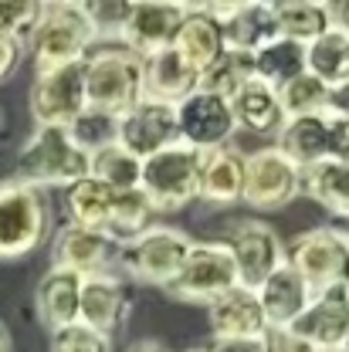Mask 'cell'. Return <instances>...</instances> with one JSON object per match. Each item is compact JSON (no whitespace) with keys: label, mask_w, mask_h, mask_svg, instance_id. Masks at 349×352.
Segmentation results:
<instances>
[{"label":"cell","mask_w":349,"mask_h":352,"mask_svg":"<svg viewBox=\"0 0 349 352\" xmlns=\"http://www.w3.org/2000/svg\"><path fill=\"white\" fill-rule=\"evenodd\" d=\"M21 51H24V47H17L14 41L0 38V82L14 75V68L21 65Z\"/></svg>","instance_id":"obj_44"},{"label":"cell","mask_w":349,"mask_h":352,"mask_svg":"<svg viewBox=\"0 0 349 352\" xmlns=\"http://www.w3.org/2000/svg\"><path fill=\"white\" fill-rule=\"evenodd\" d=\"M264 352H315L306 339H299L292 329H268L264 332Z\"/></svg>","instance_id":"obj_41"},{"label":"cell","mask_w":349,"mask_h":352,"mask_svg":"<svg viewBox=\"0 0 349 352\" xmlns=\"http://www.w3.org/2000/svg\"><path fill=\"white\" fill-rule=\"evenodd\" d=\"M142 102V58L123 44H98L85 58V105L119 119Z\"/></svg>","instance_id":"obj_2"},{"label":"cell","mask_w":349,"mask_h":352,"mask_svg":"<svg viewBox=\"0 0 349 352\" xmlns=\"http://www.w3.org/2000/svg\"><path fill=\"white\" fill-rule=\"evenodd\" d=\"M231 288H237V267L231 251L220 241H200V244L193 241L176 278L163 292L187 305H211Z\"/></svg>","instance_id":"obj_5"},{"label":"cell","mask_w":349,"mask_h":352,"mask_svg":"<svg viewBox=\"0 0 349 352\" xmlns=\"http://www.w3.org/2000/svg\"><path fill=\"white\" fill-rule=\"evenodd\" d=\"M85 10V21L95 34V44H119V31L126 24V14H129V3H119V0H98V3H82Z\"/></svg>","instance_id":"obj_37"},{"label":"cell","mask_w":349,"mask_h":352,"mask_svg":"<svg viewBox=\"0 0 349 352\" xmlns=\"http://www.w3.org/2000/svg\"><path fill=\"white\" fill-rule=\"evenodd\" d=\"M211 352H264V336L255 339H218Z\"/></svg>","instance_id":"obj_43"},{"label":"cell","mask_w":349,"mask_h":352,"mask_svg":"<svg viewBox=\"0 0 349 352\" xmlns=\"http://www.w3.org/2000/svg\"><path fill=\"white\" fill-rule=\"evenodd\" d=\"M139 173H142V160H136L132 153H126L119 142H109V146H102V149H95L88 156V176L102 179L116 193L136 190L139 186Z\"/></svg>","instance_id":"obj_34"},{"label":"cell","mask_w":349,"mask_h":352,"mask_svg":"<svg viewBox=\"0 0 349 352\" xmlns=\"http://www.w3.org/2000/svg\"><path fill=\"white\" fill-rule=\"evenodd\" d=\"M299 193H302V170L285 153H278L275 146L248 153L241 204H248L251 210H282Z\"/></svg>","instance_id":"obj_9"},{"label":"cell","mask_w":349,"mask_h":352,"mask_svg":"<svg viewBox=\"0 0 349 352\" xmlns=\"http://www.w3.org/2000/svg\"><path fill=\"white\" fill-rule=\"evenodd\" d=\"M244 160L248 153L234 149L231 142L200 153V179H197V200L231 207L241 204L244 193Z\"/></svg>","instance_id":"obj_19"},{"label":"cell","mask_w":349,"mask_h":352,"mask_svg":"<svg viewBox=\"0 0 349 352\" xmlns=\"http://www.w3.org/2000/svg\"><path fill=\"white\" fill-rule=\"evenodd\" d=\"M306 72L326 88L349 82V34L339 24L306 44Z\"/></svg>","instance_id":"obj_30"},{"label":"cell","mask_w":349,"mask_h":352,"mask_svg":"<svg viewBox=\"0 0 349 352\" xmlns=\"http://www.w3.org/2000/svg\"><path fill=\"white\" fill-rule=\"evenodd\" d=\"M65 223H75V227H88V230H102L105 234V223L112 214V204H116V190L105 186L102 179L95 176H82L75 179L72 186H65Z\"/></svg>","instance_id":"obj_27"},{"label":"cell","mask_w":349,"mask_h":352,"mask_svg":"<svg viewBox=\"0 0 349 352\" xmlns=\"http://www.w3.org/2000/svg\"><path fill=\"white\" fill-rule=\"evenodd\" d=\"M237 267V285L241 288H258L264 278L285 261V244L278 237V230L271 223H264L258 217L237 220L227 227V237L220 241Z\"/></svg>","instance_id":"obj_10"},{"label":"cell","mask_w":349,"mask_h":352,"mask_svg":"<svg viewBox=\"0 0 349 352\" xmlns=\"http://www.w3.org/2000/svg\"><path fill=\"white\" fill-rule=\"evenodd\" d=\"M170 47L197 72H204L218 58L224 51V31H220V21L211 10V3H187V14L176 28Z\"/></svg>","instance_id":"obj_21"},{"label":"cell","mask_w":349,"mask_h":352,"mask_svg":"<svg viewBox=\"0 0 349 352\" xmlns=\"http://www.w3.org/2000/svg\"><path fill=\"white\" fill-rule=\"evenodd\" d=\"M339 28L349 34V3H343V17H339Z\"/></svg>","instance_id":"obj_47"},{"label":"cell","mask_w":349,"mask_h":352,"mask_svg":"<svg viewBox=\"0 0 349 352\" xmlns=\"http://www.w3.org/2000/svg\"><path fill=\"white\" fill-rule=\"evenodd\" d=\"M116 244L102 230H88L75 223H61L54 241H51V267L68 271L75 278H92L109 271Z\"/></svg>","instance_id":"obj_16"},{"label":"cell","mask_w":349,"mask_h":352,"mask_svg":"<svg viewBox=\"0 0 349 352\" xmlns=\"http://www.w3.org/2000/svg\"><path fill=\"white\" fill-rule=\"evenodd\" d=\"M211 10L218 14L224 47H231V51L255 54L258 47L278 38L271 3H211Z\"/></svg>","instance_id":"obj_18"},{"label":"cell","mask_w":349,"mask_h":352,"mask_svg":"<svg viewBox=\"0 0 349 352\" xmlns=\"http://www.w3.org/2000/svg\"><path fill=\"white\" fill-rule=\"evenodd\" d=\"M302 193L312 197L319 207H326L332 217H349V163L339 160H319L302 170Z\"/></svg>","instance_id":"obj_28"},{"label":"cell","mask_w":349,"mask_h":352,"mask_svg":"<svg viewBox=\"0 0 349 352\" xmlns=\"http://www.w3.org/2000/svg\"><path fill=\"white\" fill-rule=\"evenodd\" d=\"M343 352H349V339H346V346H343Z\"/></svg>","instance_id":"obj_49"},{"label":"cell","mask_w":349,"mask_h":352,"mask_svg":"<svg viewBox=\"0 0 349 352\" xmlns=\"http://www.w3.org/2000/svg\"><path fill=\"white\" fill-rule=\"evenodd\" d=\"M234 116L227 98L207 95V91H193L190 98H183L176 105V139L197 153L227 146L234 135Z\"/></svg>","instance_id":"obj_15"},{"label":"cell","mask_w":349,"mask_h":352,"mask_svg":"<svg viewBox=\"0 0 349 352\" xmlns=\"http://www.w3.org/2000/svg\"><path fill=\"white\" fill-rule=\"evenodd\" d=\"M285 261L292 264L306 285L315 292L329 288V285H349V237L343 227L322 223V227H308L302 230L288 248H285Z\"/></svg>","instance_id":"obj_8"},{"label":"cell","mask_w":349,"mask_h":352,"mask_svg":"<svg viewBox=\"0 0 349 352\" xmlns=\"http://www.w3.org/2000/svg\"><path fill=\"white\" fill-rule=\"evenodd\" d=\"M193 352H211V349H193Z\"/></svg>","instance_id":"obj_50"},{"label":"cell","mask_w":349,"mask_h":352,"mask_svg":"<svg viewBox=\"0 0 349 352\" xmlns=\"http://www.w3.org/2000/svg\"><path fill=\"white\" fill-rule=\"evenodd\" d=\"M271 10H275L278 38H288L302 47L339 24L336 7L322 3V0H278V3H271Z\"/></svg>","instance_id":"obj_25"},{"label":"cell","mask_w":349,"mask_h":352,"mask_svg":"<svg viewBox=\"0 0 349 352\" xmlns=\"http://www.w3.org/2000/svg\"><path fill=\"white\" fill-rule=\"evenodd\" d=\"M193 237L187 230H176L167 223H153L142 234H136L132 241L119 244V267L139 285H156L167 288L176 278L180 264L187 258Z\"/></svg>","instance_id":"obj_4"},{"label":"cell","mask_w":349,"mask_h":352,"mask_svg":"<svg viewBox=\"0 0 349 352\" xmlns=\"http://www.w3.org/2000/svg\"><path fill=\"white\" fill-rule=\"evenodd\" d=\"M343 230H346V237H349V217H346V220H343Z\"/></svg>","instance_id":"obj_48"},{"label":"cell","mask_w":349,"mask_h":352,"mask_svg":"<svg viewBox=\"0 0 349 352\" xmlns=\"http://www.w3.org/2000/svg\"><path fill=\"white\" fill-rule=\"evenodd\" d=\"M326 116H339V119H349V82L329 88V98H326Z\"/></svg>","instance_id":"obj_42"},{"label":"cell","mask_w":349,"mask_h":352,"mask_svg":"<svg viewBox=\"0 0 349 352\" xmlns=\"http://www.w3.org/2000/svg\"><path fill=\"white\" fill-rule=\"evenodd\" d=\"M207 325H211L214 342L218 339H255V336L268 332L258 295L251 288H241V285L207 305Z\"/></svg>","instance_id":"obj_20"},{"label":"cell","mask_w":349,"mask_h":352,"mask_svg":"<svg viewBox=\"0 0 349 352\" xmlns=\"http://www.w3.org/2000/svg\"><path fill=\"white\" fill-rule=\"evenodd\" d=\"M47 234V200L41 190L3 179L0 183V261L28 258Z\"/></svg>","instance_id":"obj_6"},{"label":"cell","mask_w":349,"mask_h":352,"mask_svg":"<svg viewBox=\"0 0 349 352\" xmlns=\"http://www.w3.org/2000/svg\"><path fill=\"white\" fill-rule=\"evenodd\" d=\"M47 346H51L47 352H112V336H102L82 322H72L54 329Z\"/></svg>","instance_id":"obj_39"},{"label":"cell","mask_w":349,"mask_h":352,"mask_svg":"<svg viewBox=\"0 0 349 352\" xmlns=\"http://www.w3.org/2000/svg\"><path fill=\"white\" fill-rule=\"evenodd\" d=\"M126 315V288L119 281V274L112 271H102V274H92L82 278V292H78V322L102 332V336H112L116 325L123 322Z\"/></svg>","instance_id":"obj_23"},{"label":"cell","mask_w":349,"mask_h":352,"mask_svg":"<svg viewBox=\"0 0 349 352\" xmlns=\"http://www.w3.org/2000/svg\"><path fill=\"white\" fill-rule=\"evenodd\" d=\"M78 292H82V278L58 271V267H47V274L38 281L34 308H38V318L51 332L78 322Z\"/></svg>","instance_id":"obj_26"},{"label":"cell","mask_w":349,"mask_h":352,"mask_svg":"<svg viewBox=\"0 0 349 352\" xmlns=\"http://www.w3.org/2000/svg\"><path fill=\"white\" fill-rule=\"evenodd\" d=\"M41 14V0H0V38L14 41L17 47H28Z\"/></svg>","instance_id":"obj_36"},{"label":"cell","mask_w":349,"mask_h":352,"mask_svg":"<svg viewBox=\"0 0 349 352\" xmlns=\"http://www.w3.org/2000/svg\"><path fill=\"white\" fill-rule=\"evenodd\" d=\"M28 51H31L38 72L85 61L95 51V34L88 28L82 3H68V0L44 3V14L28 41Z\"/></svg>","instance_id":"obj_3"},{"label":"cell","mask_w":349,"mask_h":352,"mask_svg":"<svg viewBox=\"0 0 349 352\" xmlns=\"http://www.w3.org/2000/svg\"><path fill=\"white\" fill-rule=\"evenodd\" d=\"M132 352H170V349H167L163 342H139Z\"/></svg>","instance_id":"obj_46"},{"label":"cell","mask_w":349,"mask_h":352,"mask_svg":"<svg viewBox=\"0 0 349 352\" xmlns=\"http://www.w3.org/2000/svg\"><path fill=\"white\" fill-rule=\"evenodd\" d=\"M197 179H200V153L173 142L160 149L156 156L142 160L139 190L153 204V210H183L197 200Z\"/></svg>","instance_id":"obj_7"},{"label":"cell","mask_w":349,"mask_h":352,"mask_svg":"<svg viewBox=\"0 0 349 352\" xmlns=\"http://www.w3.org/2000/svg\"><path fill=\"white\" fill-rule=\"evenodd\" d=\"M255 295H258V305L264 311L268 329H288L306 311L308 302H312V288H308L306 278L288 261L278 264L255 288Z\"/></svg>","instance_id":"obj_17"},{"label":"cell","mask_w":349,"mask_h":352,"mask_svg":"<svg viewBox=\"0 0 349 352\" xmlns=\"http://www.w3.org/2000/svg\"><path fill=\"white\" fill-rule=\"evenodd\" d=\"M248 78H255V61H251V54H248V51H231V47H224L218 58L200 72L197 91H207V95H218V98H231Z\"/></svg>","instance_id":"obj_32"},{"label":"cell","mask_w":349,"mask_h":352,"mask_svg":"<svg viewBox=\"0 0 349 352\" xmlns=\"http://www.w3.org/2000/svg\"><path fill=\"white\" fill-rule=\"evenodd\" d=\"M227 105H231V116H234L237 129L258 132V135H278V129L285 126L278 88L264 85L262 78H248L227 98Z\"/></svg>","instance_id":"obj_24"},{"label":"cell","mask_w":349,"mask_h":352,"mask_svg":"<svg viewBox=\"0 0 349 352\" xmlns=\"http://www.w3.org/2000/svg\"><path fill=\"white\" fill-rule=\"evenodd\" d=\"M153 204L146 200V193L136 186V190H123L116 193V204H112V214L105 223V237L112 244H126L136 234H142L146 227H153Z\"/></svg>","instance_id":"obj_33"},{"label":"cell","mask_w":349,"mask_h":352,"mask_svg":"<svg viewBox=\"0 0 349 352\" xmlns=\"http://www.w3.org/2000/svg\"><path fill=\"white\" fill-rule=\"evenodd\" d=\"M85 61L38 72L31 85L34 126H72L85 112Z\"/></svg>","instance_id":"obj_11"},{"label":"cell","mask_w":349,"mask_h":352,"mask_svg":"<svg viewBox=\"0 0 349 352\" xmlns=\"http://www.w3.org/2000/svg\"><path fill=\"white\" fill-rule=\"evenodd\" d=\"M0 352H14V339H10V329L0 322Z\"/></svg>","instance_id":"obj_45"},{"label":"cell","mask_w":349,"mask_h":352,"mask_svg":"<svg viewBox=\"0 0 349 352\" xmlns=\"http://www.w3.org/2000/svg\"><path fill=\"white\" fill-rule=\"evenodd\" d=\"M116 142L136 160H149L160 149L180 142L176 139V105L153 102V98L136 102L129 112L116 119Z\"/></svg>","instance_id":"obj_13"},{"label":"cell","mask_w":349,"mask_h":352,"mask_svg":"<svg viewBox=\"0 0 349 352\" xmlns=\"http://www.w3.org/2000/svg\"><path fill=\"white\" fill-rule=\"evenodd\" d=\"M288 329L315 352H343L349 339V285H329L315 292Z\"/></svg>","instance_id":"obj_12"},{"label":"cell","mask_w":349,"mask_h":352,"mask_svg":"<svg viewBox=\"0 0 349 352\" xmlns=\"http://www.w3.org/2000/svg\"><path fill=\"white\" fill-rule=\"evenodd\" d=\"M68 135L75 139V146L82 149V153H95V149H102V146H109V142H116V119L112 116H102V112H92L85 109L72 126H68Z\"/></svg>","instance_id":"obj_38"},{"label":"cell","mask_w":349,"mask_h":352,"mask_svg":"<svg viewBox=\"0 0 349 352\" xmlns=\"http://www.w3.org/2000/svg\"><path fill=\"white\" fill-rule=\"evenodd\" d=\"M326 119H329L326 156L329 160H339V163H349V119H339V116H326Z\"/></svg>","instance_id":"obj_40"},{"label":"cell","mask_w":349,"mask_h":352,"mask_svg":"<svg viewBox=\"0 0 349 352\" xmlns=\"http://www.w3.org/2000/svg\"><path fill=\"white\" fill-rule=\"evenodd\" d=\"M326 129H329L326 112H319V116H299V119H285V126L278 129L275 149L285 153L299 170H306V166H312V163L326 160Z\"/></svg>","instance_id":"obj_29"},{"label":"cell","mask_w":349,"mask_h":352,"mask_svg":"<svg viewBox=\"0 0 349 352\" xmlns=\"http://www.w3.org/2000/svg\"><path fill=\"white\" fill-rule=\"evenodd\" d=\"M251 61H255V78H262L271 88H282L288 78L306 72V47L288 38H275L264 47H258Z\"/></svg>","instance_id":"obj_31"},{"label":"cell","mask_w":349,"mask_h":352,"mask_svg":"<svg viewBox=\"0 0 349 352\" xmlns=\"http://www.w3.org/2000/svg\"><path fill=\"white\" fill-rule=\"evenodd\" d=\"M326 98H329V88L322 85L319 78H312L308 72L288 78L285 85L278 88V102H282V112L285 119H299V116H319L326 112Z\"/></svg>","instance_id":"obj_35"},{"label":"cell","mask_w":349,"mask_h":352,"mask_svg":"<svg viewBox=\"0 0 349 352\" xmlns=\"http://www.w3.org/2000/svg\"><path fill=\"white\" fill-rule=\"evenodd\" d=\"M197 82H200V72L190 68L173 47L142 58V98L180 105L183 98L197 91Z\"/></svg>","instance_id":"obj_22"},{"label":"cell","mask_w":349,"mask_h":352,"mask_svg":"<svg viewBox=\"0 0 349 352\" xmlns=\"http://www.w3.org/2000/svg\"><path fill=\"white\" fill-rule=\"evenodd\" d=\"M82 176H88V153L75 146L68 129L65 126H38L21 146L10 179L28 183L44 193L47 186L65 190Z\"/></svg>","instance_id":"obj_1"},{"label":"cell","mask_w":349,"mask_h":352,"mask_svg":"<svg viewBox=\"0 0 349 352\" xmlns=\"http://www.w3.org/2000/svg\"><path fill=\"white\" fill-rule=\"evenodd\" d=\"M187 14V3H173V0H132L126 24L119 31V44L139 54L149 58L156 51H167L176 38V28Z\"/></svg>","instance_id":"obj_14"}]
</instances>
